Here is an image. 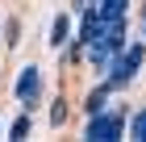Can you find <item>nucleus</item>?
Listing matches in <instances>:
<instances>
[{
  "label": "nucleus",
  "instance_id": "obj_8",
  "mask_svg": "<svg viewBox=\"0 0 146 142\" xmlns=\"http://www.w3.org/2000/svg\"><path fill=\"white\" fill-rule=\"evenodd\" d=\"M129 138H134V142H146V109L134 113V121H129Z\"/></svg>",
  "mask_w": 146,
  "mask_h": 142
},
{
  "label": "nucleus",
  "instance_id": "obj_1",
  "mask_svg": "<svg viewBox=\"0 0 146 142\" xmlns=\"http://www.w3.org/2000/svg\"><path fill=\"white\" fill-rule=\"evenodd\" d=\"M142 55H146V46H142V42L121 46V50L104 63V84H109V88H125L129 79H134V71L142 67Z\"/></svg>",
  "mask_w": 146,
  "mask_h": 142
},
{
  "label": "nucleus",
  "instance_id": "obj_11",
  "mask_svg": "<svg viewBox=\"0 0 146 142\" xmlns=\"http://www.w3.org/2000/svg\"><path fill=\"white\" fill-rule=\"evenodd\" d=\"M4 33H9V38H4V42H13V46H17V33H21V25H17V17H13V21L4 25Z\"/></svg>",
  "mask_w": 146,
  "mask_h": 142
},
{
  "label": "nucleus",
  "instance_id": "obj_12",
  "mask_svg": "<svg viewBox=\"0 0 146 142\" xmlns=\"http://www.w3.org/2000/svg\"><path fill=\"white\" fill-rule=\"evenodd\" d=\"M92 4H96V0H92Z\"/></svg>",
  "mask_w": 146,
  "mask_h": 142
},
{
  "label": "nucleus",
  "instance_id": "obj_9",
  "mask_svg": "<svg viewBox=\"0 0 146 142\" xmlns=\"http://www.w3.org/2000/svg\"><path fill=\"white\" fill-rule=\"evenodd\" d=\"M25 134H29V117H17L9 125V138H25Z\"/></svg>",
  "mask_w": 146,
  "mask_h": 142
},
{
  "label": "nucleus",
  "instance_id": "obj_2",
  "mask_svg": "<svg viewBox=\"0 0 146 142\" xmlns=\"http://www.w3.org/2000/svg\"><path fill=\"white\" fill-rule=\"evenodd\" d=\"M121 130H125V109L117 105L113 113H92V121H88V130H84V138H92V142H113V138H121Z\"/></svg>",
  "mask_w": 146,
  "mask_h": 142
},
{
  "label": "nucleus",
  "instance_id": "obj_4",
  "mask_svg": "<svg viewBox=\"0 0 146 142\" xmlns=\"http://www.w3.org/2000/svg\"><path fill=\"white\" fill-rule=\"evenodd\" d=\"M79 9H84V4H79ZM100 25H104L100 9H96V4H88V9H84V21H79V50H84V46L100 33Z\"/></svg>",
  "mask_w": 146,
  "mask_h": 142
},
{
  "label": "nucleus",
  "instance_id": "obj_6",
  "mask_svg": "<svg viewBox=\"0 0 146 142\" xmlns=\"http://www.w3.org/2000/svg\"><path fill=\"white\" fill-rule=\"evenodd\" d=\"M109 92H113V88H109V84H100V88H96V92L88 96V105H84V109H88V117H92V113H100V109H104V100H109Z\"/></svg>",
  "mask_w": 146,
  "mask_h": 142
},
{
  "label": "nucleus",
  "instance_id": "obj_5",
  "mask_svg": "<svg viewBox=\"0 0 146 142\" xmlns=\"http://www.w3.org/2000/svg\"><path fill=\"white\" fill-rule=\"evenodd\" d=\"M67 33H71V21L67 17H54V25H50V46H63Z\"/></svg>",
  "mask_w": 146,
  "mask_h": 142
},
{
  "label": "nucleus",
  "instance_id": "obj_10",
  "mask_svg": "<svg viewBox=\"0 0 146 142\" xmlns=\"http://www.w3.org/2000/svg\"><path fill=\"white\" fill-rule=\"evenodd\" d=\"M63 117H67V109H63V100H54V109H50V125H63Z\"/></svg>",
  "mask_w": 146,
  "mask_h": 142
},
{
  "label": "nucleus",
  "instance_id": "obj_3",
  "mask_svg": "<svg viewBox=\"0 0 146 142\" xmlns=\"http://www.w3.org/2000/svg\"><path fill=\"white\" fill-rule=\"evenodd\" d=\"M38 96H42V71L38 67H25L21 75H17V100H21L25 109H34Z\"/></svg>",
  "mask_w": 146,
  "mask_h": 142
},
{
  "label": "nucleus",
  "instance_id": "obj_7",
  "mask_svg": "<svg viewBox=\"0 0 146 142\" xmlns=\"http://www.w3.org/2000/svg\"><path fill=\"white\" fill-rule=\"evenodd\" d=\"M125 4H129V0H96L100 17H125Z\"/></svg>",
  "mask_w": 146,
  "mask_h": 142
}]
</instances>
